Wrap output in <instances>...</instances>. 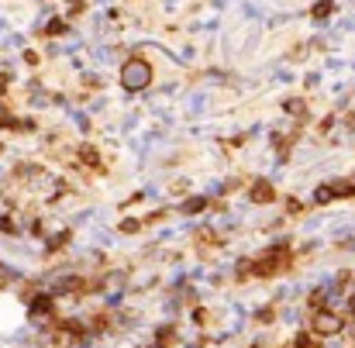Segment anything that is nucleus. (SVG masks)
Instances as JSON below:
<instances>
[{"mask_svg": "<svg viewBox=\"0 0 355 348\" xmlns=\"http://www.w3.org/2000/svg\"><path fill=\"white\" fill-rule=\"evenodd\" d=\"M149 83H152V66H149L145 59H128V63L121 66V87H125V90L138 94V90H145Z\"/></svg>", "mask_w": 355, "mask_h": 348, "instance_id": "f257e3e1", "label": "nucleus"}, {"mask_svg": "<svg viewBox=\"0 0 355 348\" xmlns=\"http://www.w3.org/2000/svg\"><path fill=\"white\" fill-rule=\"evenodd\" d=\"M341 327H345L341 314H334V310H314V334L334 338V334H341Z\"/></svg>", "mask_w": 355, "mask_h": 348, "instance_id": "f03ea898", "label": "nucleus"}, {"mask_svg": "<svg viewBox=\"0 0 355 348\" xmlns=\"http://www.w3.org/2000/svg\"><path fill=\"white\" fill-rule=\"evenodd\" d=\"M331 193L334 197H355V183H341L338 180V183H331Z\"/></svg>", "mask_w": 355, "mask_h": 348, "instance_id": "7ed1b4c3", "label": "nucleus"}, {"mask_svg": "<svg viewBox=\"0 0 355 348\" xmlns=\"http://www.w3.org/2000/svg\"><path fill=\"white\" fill-rule=\"evenodd\" d=\"M331 197H334V193H331V186H321V190L314 193V204H327Z\"/></svg>", "mask_w": 355, "mask_h": 348, "instance_id": "20e7f679", "label": "nucleus"}]
</instances>
